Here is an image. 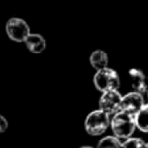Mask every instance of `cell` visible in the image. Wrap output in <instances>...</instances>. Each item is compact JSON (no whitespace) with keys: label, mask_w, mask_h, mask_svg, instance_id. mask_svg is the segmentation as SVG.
I'll use <instances>...</instances> for the list:
<instances>
[{"label":"cell","mask_w":148,"mask_h":148,"mask_svg":"<svg viewBox=\"0 0 148 148\" xmlns=\"http://www.w3.org/2000/svg\"><path fill=\"white\" fill-rule=\"evenodd\" d=\"M111 128L117 139H128L135 128L133 114L119 110L111 120Z\"/></svg>","instance_id":"1"},{"label":"cell","mask_w":148,"mask_h":148,"mask_svg":"<svg viewBox=\"0 0 148 148\" xmlns=\"http://www.w3.org/2000/svg\"><path fill=\"white\" fill-rule=\"evenodd\" d=\"M119 76L114 69L109 67L98 69L94 76V84L97 90L104 92L109 90H117L119 87Z\"/></svg>","instance_id":"2"},{"label":"cell","mask_w":148,"mask_h":148,"mask_svg":"<svg viewBox=\"0 0 148 148\" xmlns=\"http://www.w3.org/2000/svg\"><path fill=\"white\" fill-rule=\"evenodd\" d=\"M110 125L109 116L102 110H96L90 112L84 121L86 131L90 135H101L103 134Z\"/></svg>","instance_id":"3"},{"label":"cell","mask_w":148,"mask_h":148,"mask_svg":"<svg viewBox=\"0 0 148 148\" xmlns=\"http://www.w3.org/2000/svg\"><path fill=\"white\" fill-rule=\"evenodd\" d=\"M6 34L14 42H24V39L30 34V28L28 23L18 17H12L6 23Z\"/></svg>","instance_id":"4"},{"label":"cell","mask_w":148,"mask_h":148,"mask_svg":"<svg viewBox=\"0 0 148 148\" xmlns=\"http://www.w3.org/2000/svg\"><path fill=\"white\" fill-rule=\"evenodd\" d=\"M121 95L117 90L104 91L99 98V110L105 112L108 116L114 114L120 110Z\"/></svg>","instance_id":"5"},{"label":"cell","mask_w":148,"mask_h":148,"mask_svg":"<svg viewBox=\"0 0 148 148\" xmlns=\"http://www.w3.org/2000/svg\"><path fill=\"white\" fill-rule=\"evenodd\" d=\"M145 105L143 97L138 92H130L125 96H121L120 110L130 114H135Z\"/></svg>","instance_id":"6"},{"label":"cell","mask_w":148,"mask_h":148,"mask_svg":"<svg viewBox=\"0 0 148 148\" xmlns=\"http://www.w3.org/2000/svg\"><path fill=\"white\" fill-rule=\"evenodd\" d=\"M128 74H130V79H131L132 88L134 89V92H138L139 95H141L143 97L147 92V86L145 83L143 73L140 69L132 68L128 71Z\"/></svg>","instance_id":"7"},{"label":"cell","mask_w":148,"mask_h":148,"mask_svg":"<svg viewBox=\"0 0 148 148\" xmlns=\"http://www.w3.org/2000/svg\"><path fill=\"white\" fill-rule=\"evenodd\" d=\"M25 46L32 53H42L46 47V42L44 37L39 34H29L28 37L24 39Z\"/></svg>","instance_id":"8"},{"label":"cell","mask_w":148,"mask_h":148,"mask_svg":"<svg viewBox=\"0 0 148 148\" xmlns=\"http://www.w3.org/2000/svg\"><path fill=\"white\" fill-rule=\"evenodd\" d=\"M90 65L95 69H102L108 66V54L102 50H96L90 54Z\"/></svg>","instance_id":"9"},{"label":"cell","mask_w":148,"mask_h":148,"mask_svg":"<svg viewBox=\"0 0 148 148\" xmlns=\"http://www.w3.org/2000/svg\"><path fill=\"white\" fill-rule=\"evenodd\" d=\"M147 116H148V105L147 104H145L135 114H133L135 127H138L142 132H147L148 131V119H147Z\"/></svg>","instance_id":"10"},{"label":"cell","mask_w":148,"mask_h":148,"mask_svg":"<svg viewBox=\"0 0 148 148\" xmlns=\"http://www.w3.org/2000/svg\"><path fill=\"white\" fill-rule=\"evenodd\" d=\"M97 148H121V142L116 136H105L99 142Z\"/></svg>","instance_id":"11"},{"label":"cell","mask_w":148,"mask_h":148,"mask_svg":"<svg viewBox=\"0 0 148 148\" xmlns=\"http://www.w3.org/2000/svg\"><path fill=\"white\" fill-rule=\"evenodd\" d=\"M121 148H148V145L138 138H130L121 142Z\"/></svg>","instance_id":"12"},{"label":"cell","mask_w":148,"mask_h":148,"mask_svg":"<svg viewBox=\"0 0 148 148\" xmlns=\"http://www.w3.org/2000/svg\"><path fill=\"white\" fill-rule=\"evenodd\" d=\"M8 127V123L3 116L0 114V133H3Z\"/></svg>","instance_id":"13"},{"label":"cell","mask_w":148,"mask_h":148,"mask_svg":"<svg viewBox=\"0 0 148 148\" xmlns=\"http://www.w3.org/2000/svg\"><path fill=\"white\" fill-rule=\"evenodd\" d=\"M80 148H92V147H90V146H82V147H80Z\"/></svg>","instance_id":"14"}]
</instances>
